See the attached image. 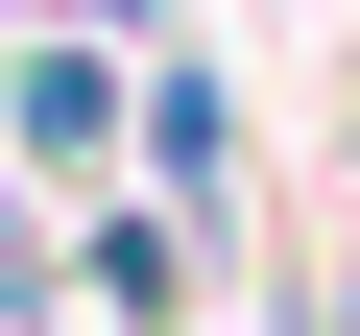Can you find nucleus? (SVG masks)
Returning a JSON list of instances; mask_svg holds the SVG:
<instances>
[{
	"instance_id": "7ed1b4c3",
	"label": "nucleus",
	"mask_w": 360,
	"mask_h": 336,
	"mask_svg": "<svg viewBox=\"0 0 360 336\" xmlns=\"http://www.w3.org/2000/svg\"><path fill=\"white\" fill-rule=\"evenodd\" d=\"M144 193H168V217H217V193H240V96H217L193 49H144Z\"/></svg>"
},
{
	"instance_id": "f257e3e1",
	"label": "nucleus",
	"mask_w": 360,
	"mask_h": 336,
	"mask_svg": "<svg viewBox=\"0 0 360 336\" xmlns=\"http://www.w3.org/2000/svg\"><path fill=\"white\" fill-rule=\"evenodd\" d=\"M0 144H25L49 193H120V144H144V72H120L96 25H25V49H0Z\"/></svg>"
},
{
	"instance_id": "f03ea898",
	"label": "nucleus",
	"mask_w": 360,
	"mask_h": 336,
	"mask_svg": "<svg viewBox=\"0 0 360 336\" xmlns=\"http://www.w3.org/2000/svg\"><path fill=\"white\" fill-rule=\"evenodd\" d=\"M72 288H96L120 336H193V288H217V217H168V193H96V217H72Z\"/></svg>"
}]
</instances>
